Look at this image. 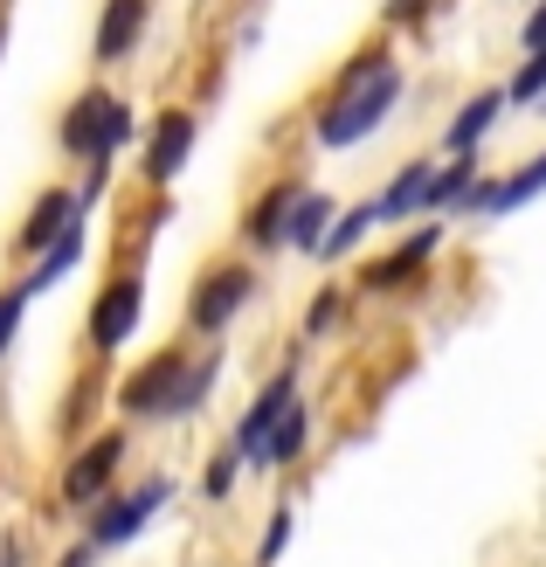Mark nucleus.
Wrapping results in <instances>:
<instances>
[{"instance_id":"24","label":"nucleus","mask_w":546,"mask_h":567,"mask_svg":"<svg viewBox=\"0 0 546 567\" xmlns=\"http://www.w3.org/2000/svg\"><path fill=\"white\" fill-rule=\"evenodd\" d=\"M539 97H546V49H526V63L505 83V104H539Z\"/></svg>"},{"instance_id":"8","label":"nucleus","mask_w":546,"mask_h":567,"mask_svg":"<svg viewBox=\"0 0 546 567\" xmlns=\"http://www.w3.org/2000/svg\"><path fill=\"white\" fill-rule=\"evenodd\" d=\"M443 243H450V221H422V229H409L394 249H381V257H373V264L360 270V284H367L373 298L409 291V284H415L429 264H436V249H443Z\"/></svg>"},{"instance_id":"28","label":"nucleus","mask_w":546,"mask_h":567,"mask_svg":"<svg viewBox=\"0 0 546 567\" xmlns=\"http://www.w3.org/2000/svg\"><path fill=\"white\" fill-rule=\"evenodd\" d=\"M381 14H388V28H422L429 14H436V0H388Z\"/></svg>"},{"instance_id":"17","label":"nucleus","mask_w":546,"mask_h":567,"mask_svg":"<svg viewBox=\"0 0 546 567\" xmlns=\"http://www.w3.org/2000/svg\"><path fill=\"white\" fill-rule=\"evenodd\" d=\"M471 187H477V159H436V174H429V202H422V221L464 215Z\"/></svg>"},{"instance_id":"16","label":"nucleus","mask_w":546,"mask_h":567,"mask_svg":"<svg viewBox=\"0 0 546 567\" xmlns=\"http://www.w3.org/2000/svg\"><path fill=\"white\" fill-rule=\"evenodd\" d=\"M429 174H436V159H409L394 166V181L373 194V221H422V202H429Z\"/></svg>"},{"instance_id":"31","label":"nucleus","mask_w":546,"mask_h":567,"mask_svg":"<svg viewBox=\"0 0 546 567\" xmlns=\"http://www.w3.org/2000/svg\"><path fill=\"white\" fill-rule=\"evenodd\" d=\"M0 567H28L21 560V540H0Z\"/></svg>"},{"instance_id":"13","label":"nucleus","mask_w":546,"mask_h":567,"mask_svg":"<svg viewBox=\"0 0 546 567\" xmlns=\"http://www.w3.org/2000/svg\"><path fill=\"white\" fill-rule=\"evenodd\" d=\"M91 215H76V187H42L35 202H28L21 215V229H14V249L21 257H42V249L63 236V229H83Z\"/></svg>"},{"instance_id":"19","label":"nucleus","mask_w":546,"mask_h":567,"mask_svg":"<svg viewBox=\"0 0 546 567\" xmlns=\"http://www.w3.org/2000/svg\"><path fill=\"white\" fill-rule=\"evenodd\" d=\"M76 264H83V229H63V236H55V243L42 249V257H28V277H21V291H28V298L55 291V284H63Z\"/></svg>"},{"instance_id":"6","label":"nucleus","mask_w":546,"mask_h":567,"mask_svg":"<svg viewBox=\"0 0 546 567\" xmlns=\"http://www.w3.org/2000/svg\"><path fill=\"white\" fill-rule=\"evenodd\" d=\"M194 146H200V118H194L187 104L153 111V125L138 132V174H146V187H174L187 174Z\"/></svg>"},{"instance_id":"20","label":"nucleus","mask_w":546,"mask_h":567,"mask_svg":"<svg viewBox=\"0 0 546 567\" xmlns=\"http://www.w3.org/2000/svg\"><path fill=\"white\" fill-rule=\"evenodd\" d=\"M215 381H222V347L208 339V353H194L187 360V374H181V394H174V422H187V415H200L215 402Z\"/></svg>"},{"instance_id":"22","label":"nucleus","mask_w":546,"mask_h":567,"mask_svg":"<svg viewBox=\"0 0 546 567\" xmlns=\"http://www.w3.org/2000/svg\"><path fill=\"white\" fill-rule=\"evenodd\" d=\"M381 229V221H373V202H353V208H339V221L326 229V243H319V264H347L353 249Z\"/></svg>"},{"instance_id":"4","label":"nucleus","mask_w":546,"mask_h":567,"mask_svg":"<svg viewBox=\"0 0 546 567\" xmlns=\"http://www.w3.org/2000/svg\"><path fill=\"white\" fill-rule=\"evenodd\" d=\"M249 298H256V270L249 264H208L194 277V291H187V332L222 339L249 311Z\"/></svg>"},{"instance_id":"25","label":"nucleus","mask_w":546,"mask_h":567,"mask_svg":"<svg viewBox=\"0 0 546 567\" xmlns=\"http://www.w3.org/2000/svg\"><path fill=\"white\" fill-rule=\"evenodd\" d=\"M236 477H243V457H236V450H215V457H208V471H200V498H228V492H236Z\"/></svg>"},{"instance_id":"11","label":"nucleus","mask_w":546,"mask_h":567,"mask_svg":"<svg viewBox=\"0 0 546 567\" xmlns=\"http://www.w3.org/2000/svg\"><path fill=\"white\" fill-rule=\"evenodd\" d=\"M546 194V153H533V159H519L505 181H484L477 174V187H471V202H464V215H484V221H505V215H519L526 202H539Z\"/></svg>"},{"instance_id":"12","label":"nucleus","mask_w":546,"mask_h":567,"mask_svg":"<svg viewBox=\"0 0 546 567\" xmlns=\"http://www.w3.org/2000/svg\"><path fill=\"white\" fill-rule=\"evenodd\" d=\"M153 28V0H104L97 8V28H91V63H125V55L146 42Z\"/></svg>"},{"instance_id":"21","label":"nucleus","mask_w":546,"mask_h":567,"mask_svg":"<svg viewBox=\"0 0 546 567\" xmlns=\"http://www.w3.org/2000/svg\"><path fill=\"white\" fill-rule=\"evenodd\" d=\"M332 221H339V202H332V194H319V187H305L298 194V215H291V249L319 257V243H326Z\"/></svg>"},{"instance_id":"18","label":"nucleus","mask_w":546,"mask_h":567,"mask_svg":"<svg viewBox=\"0 0 546 567\" xmlns=\"http://www.w3.org/2000/svg\"><path fill=\"white\" fill-rule=\"evenodd\" d=\"M305 450H311V409H284V422L264 436V450H256V471H291L305 464Z\"/></svg>"},{"instance_id":"15","label":"nucleus","mask_w":546,"mask_h":567,"mask_svg":"<svg viewBox=\"0 0 546 567\" xmlns=\"http://www.w3.org/2000/svg\"><path fill=\"white\" fill-rule=\"evenodd\" d=\"M498 118H505V91L464 97V104H456V118H450V132H443V153L450 159H477V146L498 132Z\"/></svg>"},{"instance_id":"30","label":"nucleus","mask_w":546,"mask_h":567,"mask_svg":"<svg viewBox=\"0 0 546 567\" xmlns=\"http://www.w3.org/2000/svg\"><path fill=\"white\" fill-rule=\"evenodd\" d=\"M49 567H97V547H91V540H76V547H63V554H55Z\"/></svg>"},{"instance_id":"14","label":"nucleus","mask_w":546,"mask_h":567,"mask_svg":"<svg viewBox=\"0 0 546 567\" xmlns=\"http://www.w3.org/2000/svg\"><path fill=\"white\" fill-rule=\"evenodd\" d=\"M111 97L104 83H83V91L70 97V111H63V125H55V146H63L70 159H97L104 153V118H111Z\"/></svg>"},{"instance_id":"9","label":"nucleus","mask_w":546,"mask_h":567,"mask_svg":"<svg viewBox=\"0 0 546 567\" xmlns=\"http://www.w3.org/2000/svg\"><path fill=\"white\" fill-rule=\"evenodd\" d=\"M298 402H305V394H298V353H291V360H284V367H277V374H270L264 388H256V402L243 409L236 436H228V450L243 457V471H256V450H264V436H270L277 422H284V409H298Z\"/></svg>"},{"instance_id":"7","label":"nucleus","mask_w":546,"mask_h":567,"mask_svg":"<svg viewBox=\"0 0 546 567\" xmlns=\"http://www.w3.org/2000/svg\"><path fill=\"white\" fill-rule=\"evenodd\" d=\"M187 347H159L153 360H138L125 388H119V409L132 422H174V394H181V374H187Z\"/></svg>"},{"instance_id":"32","label":"nucleus","mask_w":546,"mask_h":567,"mask_svg":"<svg viewBox=\"0 0 546 567\" xmlns=\"http://www.w3.org/2000/svg\"><path fill=\"white\" fill-rule=\"evenodd\" d=\"M0 49H8V21H0Z\"/></svg>"},{"instance_id":"1","label":"nucleus","mask_w":546,"mask_h":567,"mask_svg":"<svg viewBox=\"0 0 546 567\" xmlns=\"http://www.w3.org/2000/svg\"><path fill=\"white\" fill-rule=\"evenodd\" d=\"M401 91H409V76H401L394 49H381V42L353 49L347 63H339V76H332V91H326V104H319V118H311V138H319L326 153L360 146V138H373V132L394 118Z\"/></svg>"},{"instance_id":"3","label":"nucleus","mask_w":546,"mask_h":567,"mask_svg":"<svg viewBox=\"0 0 546 567\" xmlns=\"http://www.w3.org/2000/svg\"><path fill=\"white\" fill-rule=\"evenodd\" d=\"M138 319H146V277H138V270L104 277V284H97V298H91V311H83L91 353H97V360L125 353V347H132V332H138Z\"/></svg>"},{"instance_id":"5","label":"nucleus","mask_w":546,"mask_h":567,"mask_svg":"<svg viewBox=\"0 0 546 567\" xmlns=\"http://www.w3.org/2000/svg\"><path fill=\"white\" fill-rule=\"evenodd\" d=\"M125 450H132V436L125 430H97V436H83L76 450H70V464H63V505L70 513H91V505L119 485V471H125Z\"/></svg>"},{"instance_id":"26","label":"nucleus","mask_w":546,"mask_h":567,"mask_svg":"<svg viewBox=\"0 0 546 567\" xmlns=\"http://www.w3.org/2000/svg\"><path fill=\"white\" fill-rule=\"evenodd\" d=\"M339 311H347V291H339V284H326V291L305 305V339H326V332L339 326Z\"/></svg>"},{"instance_id":"2","label":"nucleus","mask_w":546,"mask_h":567,"mask_svg":"<svg viewBox=\"0 0 546 567\" xmlns=\"http://www.w3.org/2000/svg\"><path fill=\"white\" fill-rule=\"evenodd\" d=\"M166 505H174V477H146V485H132V492H119L111 485L91 513H83V540H91L97 554H111V547H132L138 533H146Z\"/></svg>"},{"instance_id":"23","label":"nucleus","mask_w":546,"mask_h":567,"mask_svg":"<svg viewBox=\"0 0 546 567\" xmlns=\"http://www.w3.org/2000/svg\"><path fill=\"white\" fill-rule=\"evenodd\" d=\"M291 533H298V505H270V526H264V540H256V567H277L284 547H291Z\"/></svg>"},{"instance_id":"27","label":"nucleus","mask_w":546,"mask_h":567,"mask_svg":"<svg viewBox=\"0 0 546 567\" xmlns=\"http://www.w3.org/2000/svg\"><path fill=\"white\" fill-rule=\"evenodd\" d=\"M21 319H28V291H21V284H8V291H0V360L14 353V339H21Z\"/></svg>"},{"instance_id":"10","label":"nucleus","mask_w":546,"mask_h":567,"mask_svg":"<svg viewBox=\"0 0 546 567\" xmlns=\"http://www.w3.org/2000/svg\"><path fill=\"white\" fill-rule=\"evenodd\" d=\"M298 194L305 181H270L256 202L243 208V249H256V257H277V249H291V215H298Z\"/></svg>"},{"instance_id":"29","label":"nucleus","mask_w":546,"mask_h":567,"mask_svg":"<svg viewBox=\"0 0 546 567\" xmlns=\"http://www.w3.org/2000/svg\"><path fill=\"white\" fill-rule=\"evenodd\" d=\"M519 49H546V0H539V8L519 21Z\"/></svg>"}]
</instances>
